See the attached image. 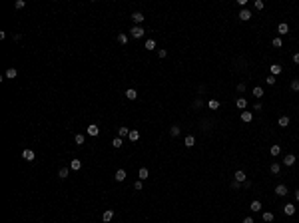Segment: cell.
<instances>
[{"instance_id": "2e32d148", "label": "cell", "mask_w": 299, "mask_h": 223, "mask_svg": "<svg viewBox=\"0 0 299 223\" xmlns=\"http://www.w3.org/2000/svg\"><path fill=\"white\" fill-rule=\"evenodd\" d=\"M235 106H237L239 110H245V106H247V100H245V98H237V100H235Z\"/></svg>"}, {"instance_id": "d4e9b609", "label": "cell", "mask_w": 299, "mask_h": 223, "mask_svg": "<svg viewBox=\"0 0 299 223\" xmlns=\"http://www.w3.org/2000/svg\"><path fill=\"white\" fill-rule=\"evenodd\" d=\"M128 138L132 139V142H138L140 139V131L138 130H130V136H128Z\"/></svg>"}, {"instance_id": "7dc6e473", "label": "cell", "mask_w": 299, "mask_h": 223, "mask_svg": "<svg viewBox=\"0 0 299 223\" xmlns=\"http://www.w3.org/2000/svg\"><path fill=\"white\" fill-rule=\"evenodd\" d=\"M243 223H255V221H253V217H245V219H243Z\"/></svg>"}, {"instance_id": "83f0119b", "label": "cell", "mask_w": 299, "mask_h": 223, "mask_svg": "<svg viewBox=\"0 0 299 223\" xmlns=\"http://www.w3.org/2000/svg\"><path fill=\"white\" fill-rule=\"evenodd\" d=\"M146 50H156V40H146Z\"/></svg>"}, {"instance_id": "f1b7e54d", "label": "cell", "mask_w": 299, "mask_h": 223, "mask_svg": "<svg viewBox=\"0 0 299 223\" xmlns=\"http://www.w3.org/2000/svg\"><path fill=\"white\" fill-rule=\"evenodd\" d=\"M253 96H255V98H261V96H263V88L255 86V88H253Z\"/></svg>"}, {"instance_id": "7a4b0ae2", "label": "cell", "mask_w": 299, "mask_h": 223, "mask_svg": "<svg viewBox=\"0 0 299 223\" xmlns=\"http://www.w3.org/2000/svg\"><path fill=\"white\" fill-rule=\"evenodd\" d=\"M86 134H88V136H92V138H96V136L100 134V128H98L96 124H90V125L86 128Z\"/></svg>"}, {"instance_id": "7bdbcfd3", "label": "cell", "mask_w": 299, "mask_h": 223, "mask_svg": "<svg viewBox=\"0 0 299 223\" xmlns=\"http://www.w3.org/2000/svg\"><path fill=\"white\" fill-rule=\"evenodd\" d=\"M237 92H239V94L245 92V84H237Z\"/></svg>"}, {"instance_id": "836d02e7", "label": "cell", "mask_w": 299, "mask_h": 223, "mask_svg": "<svg viewBox=\"0 0 299 223\" xmlns=\"http://www.w3.org/2000/svg\"><path fill=\"white\" fill-rule=\"evenodd\" d=\"M207 106H209V110H217L219 102H217V100H209V104H207Z\"/></svg>"}, {"instance_id": "603a6c76", "label": "cell", "mask_w": 299, "mask_h": 223, "mask_svg": "<svg viewBox=\"0 0 299 223\" xmlns=\"http://www.w3.org/2000/svg\"><path fill=\"white\" fill-rule=\"evenodd\" d=\"M68 173H70V167H60V171H58L60 179H66V177H68Z\"/></svg>"}, {"instance_id": "f35d334b", "label": "cell", "mask_w": 299, "mask_h": 223, "mask_svg": "<svg viewBox=\"0 0 299 223\" xmlns=\"http://www.w3.org/2000/svg\"><path fill=\"white\" fill-rule=\"evenodd\" d=\"M275 82H277V78H275L273 74H269V76H267V84H269V86H273Z\"/></svg>"}, {"instance_id": "7c38bea8", "label": "cell", "mask_w": 299, "mask_h": 223, "mask_svg": "<svg viewBox=\"0 0 299 223\" xmlns=\"http://www.w3.org/2000/svg\"><path fill=\"white\" fill-rule=\"evenodd\" d=\"M138 179H142V181H144V179H148V177H150V171H148V167H140V173H138Z\"/></svg>"}, {"instance_id": "d6986e66", "label": "cell", "mask_w": 299, "mask_h": 223, "mask_svg": "<svg viewBox=\"0 0 299 223\" xmlns=\"http://www.w3.org/2000/svg\"><path fill=\"white\" fill-rule=\"evenodd\" d=\"M126 98L128 100H136L138 98V92H136L134 88H130V90H126Z\"/></svg>"}, {"instance_id": "3957f363", "label": "cell", "mask_w": 299, "mask_h": 223, "mask_svg": "<svg viewBox=\"0 0 299 223\" xmlns=\"http://www.w3.org/2000/svg\"><path fill=\"white\" fill-rule=\"evenodd\" d=\"M132 20H134V26H140V24L144 22V14H142V12H134L132 14Z\"/></svg>"}, {"instance_id": "4fadbf2b", "label": "cell", "mask_w": 299, "mask_h": 223, "mask_svg": "<svg viewBox=\"0 0 299 223\" xmlns=\"http://www.w3.org/2000/svg\"><path fill=\"white\" fill-rule=\"evenodd\" d=\"M277 32L281 34V36H285V34L289 32V26H287L285 22H281V24H279V26H277Z\"/></svg>"}, {"instance_id": "8fae6325", "label": "cell", "mask_w": 299, "mask_h": 223, "mask_svg": "<svg viewBox=\"0 0 299 223\" xmlns=\"http://www.w3.org/2000/svg\"><path fill=\"white\" fill-rule=\"evenodd\" d=\"M16 76H18V70H16V68H8L6 74H4V78H10V80L16 78Z\"/></svg>"}, {"instance_id": "9c48e42d", "label": "cell", "mask_w": 299, "mask_h": 223, "mask_svg": "<svg viewBox=\"0 0 299 223\" xmlns=\"http://www.w3.org/2000/svg\"><path fill=\"white\" fill-rule=\"evenodd\" d=\"M275 193H277V195H281V197H285V195H287V187H285L283 183H279L277 187H275Z\"/></svg>"}, {"instance_id": "52a82bcc", "label": "cell", "mask_w": 299, "mask_h": 223, "mask_svg": "<svg viewBox=\"0 0 299 223\" xmlns=\"http://www.w3.org/2000/svg\"><path fill=\"white\" fill-rule=\"evenodd\" d=\"M295 159H297V158H295L293 153H287L285 158H283V165H293V164H295Z\"/></svg>"}, {"instance_id": "f546056e", "label": "cell", "mask_w": 299, "mask_h": 223, "mask_svg": "<svg viewBox=\"0 0 299 223\" xmlns=\"http://www.w3.org/2000/svg\"><path fill=\"white\" fill-rule=\"evenodd\" d=\"M251 211H261V201H251Z\"/></svg>"}, {"instance_id": "9a60e30c", "label": "cell", "mask_w": 299, "mask_h": 223, "mask_svg": "<svg viewBox=\"0 0 299 223\" xmlns=\"http://www.w3.org/2000/svg\"><path fill=\"white\" fill-rule=\"evenodd\" d=\"M114 179H116V181H124V179H126V171L118 169V171H116V175H114Z\"/></svg>"}, {"instance_id": "ac0fdd59", "label": "cell", "mask_w": 299, "mask_h": 223, "mask_svg": "<svg viewBox=\"0 0 299 223\" xmlns=\"http://www.w3.org/2000/svg\"><path fill=\"white\" fill-rule=\"evenodd\" d=\"M269 70H271V74H273V76H277V74H281V72H283V68H281L279 64H271V68H269Z\"/></svg>"}, {"instance_id": "60d3db41", "label": "cell", "mask_w": 299, "mask_h": 223, "mask_svg": "<svg viewBox=\"0 0 299 223\" xmlns=\"http://www.w3.org/2000/svg\"><path fill=\"white\" fill-rule=\"evenodd\" d=\"M134 187H136L138 191H142V187H144V183H142V179H138V181L134 183Z\"/></svg>"}, {"instance_id": "f6af8a7d", "label": "cell", "mask_w": 299, "mask_h": 223, "mask_svg": "<svg viewBox=\"0 0 299 223\" xmlns=\"http://www.w3.org/2000/svg\"><path fill=\"white\" fill-rule=\"evenodd\" d=\"M231 187H233V189H239V187H241V183H239V181H235V179H233V183H231Z\"/></svg>"}, {"instance_id": "8d00e7d4", "label": "cell", "mask_w": 299, "mask_h": 223, "mask_svg": "<svg viewBox=\"0 0 299 223\" xmlns=\"http://www.w3.org/2000/svg\"><path fill=\"white\" fill-rule=\"evenodd\" d=\"M291 90L293 92H299V80H291Z\"/></svg>"}, {"instance_id": "e0dca14e", "label": "cell", "mask_w": 299, "mask_h": 223, "mask_svg": "<svg viewBox=\"0 0 299 223\" xmlns=\"http://www.w3.org/2000/svg\"><path fill=\"white\" fill-rule=\"evenodd\" d=\"M80 167H82V161H80V159H72V161H70V169L78 171Z\"/></svg>"}, {"instance_id": "ba28073f", "label": "cell", "mask_w": 299, "mask_h": 223, "mask_svg": "<svg viewBox=\"0 0 299 223\" xmlns=\"http://www.w3.org/2000/svg\"><path fill=\"white\" fill-rule=\"evenodd\" d=\"M283 213L291 217L293 213H295V205H293V203H285V207H283Z\"/></svg>"}, {"instance_id": "d590c367", "label": "cell", "mask_w": 299, "mask_h": 223, "mask_svg": "<svg viewBox=\"0 0 299 223\" xmlns=\"http://www.w3.org/2000/svg\"><path fill=\"white\" fill-rule=\"evenodd\" d=\"M271 44H273V48H281V46H283L281 38H273V42H271Z\"/></svg>"}, {"instance_id": "6da1fadb", "label": "cell", "mask_w": 299, "mask_h": 223, "mask_svg": "<svg viewBox=\"0 0 299 223\" xmlns=\"http://www.w3.org/2000/svg\"><path fill=\"white\" fill-rule=\"evenodd\" d=\"M144 34H146V30L142 26H132V30H130V36H132V38H144Z\"/></svg>"}, {"instance_id": "4dcf8cb0", "label": "cell", "mask_w": 299, "mask_h": 223, "mask_svg": "<svg viewBox=\"0 0 299 223\" xmlns=\"http://www.w3.org/2000/svg\"><path fill=\"white\" fill-rule=\"evenodd\" d=\"M170 134H172V138L179 136V125H172V128H170Z\"/></svg>"}, {"instance_id": "44dd1931", "label": "cell", "mask_w": 299, "mask_h": 223, "mask_svg": "<svg viewBox=\"0 0 299 223\" xmlns=\"http://www.w3.org/2000/svg\"><path fill=\"white\" fill-rule=\"evenodd\" d=\"M241 120H243V122H247V124H249V122H251V120H253V114H251V112H241Z\"/></svg>"}, {"instance_id": "bcb514c9", "label": "cell", "mask_w": 299, "mask_h": 223, "mask_svg": "<svg viewBox=\"0 0 299 223\" xmlns=\"http://www.w3.org/2000/svg\"><path fill=\"white\" fill-rule=\"evenodd\" d=\"M293 62H295V64H299V52L293 54Z\"/></svg>"}, {"instance_id": "e575fe53", "label": "cell", "mask_w": 299, "mask_h": 223, "mask_svg": "<svg viewBox=\"0 0 299 223\" xmlns=\"http://www.w3.org/2000/svg\"><path fill=\"white\" fill-rule=\"evenodd\" d=\"M279 151H281V147H279V145H271L269 153H271V156H279Z\"/></svg>"}, {"instance_id": "ab89813d", "label": "cell", "mask_w": 299, "mask_h": 223, "mask_svg": "<svg viewBox=\"0 0 299 223\" xmlns=\"http://www.w3.org/2000/svg\"><path fill=\"white\" fill-rule=\"evenodd\" d=\"M201 106H203V100L201 98H198L195 102H193V108H201Z\"/></svg>"}, {"instance_id": "277c9868", "label": "cell", "mask_w": 299, "mask_h": 223, "mask_svg": "<svg viewBox=\"0 0 299 223\" xmlns=\"http://www.w3.org/2000/svg\"><path fill=\"white\" fill-rule=\"evenodd\" d=\"M112 219H114V211L112 209H106L104 213H102V221H104V223H110Z\"/></svg>"}, {"instance_id": "5bb4252c", "label": "cell", "mask_w": 299, "mask_h": 223, "mask_svg": "<svg viewBox=\"0 0 299 223\" xmlns=\"http://www.w3.org/2000/svg\"><path fill=\"white\" fill-rule=\"evenodd\" d=\"M184 144H186V147H193V145H195V138H193V136H186Z\"/></svg>"}, {"instance_id": "484cf974", "label": "cell", "mask_w": 299, "mask_h": 223, "mask_svg": "<svg viewBox=\"0 0 299 223\" xmlns=\"http://www.w3.org/2000/svg\"><path fill=\"white\" fill-rule=\"evenodd\" d=\"M126 136H130V130H128V128H120V130H118V138L124 139Z\"/></svg>"}, {"instance_id": "ffe728a7", "label": "cell", "mask_w": 299, "mask_h": 223, "mask_svg": "<svg viewBox=\"0 0 299 223\" xmlns=\"http://www.w3.org/2000/svg\"><path fill=\"white\" fill-rule=\"evenodd\" d=\"M261 217H263V221H265V223H271L273 219H275V215H273L271 211H265V213H263Z\"/></svg>"}, {"instance_id": "b9f144b4", "label": "cell", "mask_w": 299, "mask_h": 223, "mask_svg": "<svg viewBox=\"0 0 299 223\" xmlns=\"http://www.w3.org/2000/svg\"><path fill=\"white\" fill-rule=\"evenodd\" d=\"M26 6V2L24 0H16V8H24Z\"/></svg>"}, {"instance_id": "c3c4849f", "label": "cell", "mask_w": 299, "mask_h": 223, "mask_svg": "<svg viewBox=\"0 0 299 223\" xmlns=\"http://www.w3.org/2000/svg\"><path fill=\"white\" fill-rule=\"evenodd\" d=\"M295 199H297V201H299V189L295 191Z\"/></svg>"}, {"instance_id": "ee69618b", "label": "cell", "mask_w": 299, "mask_h": 223, "mask_svg": "<svg viewBox=\"0 0 299 223\" xmlns=\"http://www.w3.org/2000/svg\"><path fill=\"white\" fill-rule=\"evenodd\" d=\"M158 56H159V58H166L167 52H166V50H158Z\"/></svg>"}, {"instance_id": "1f68e13d", "label": "cell", "mask_w": 299, "mask_h": 223, "mask_svg": "<svg viewBox=\"0 0 299 223\" xmlns=\"http://www.w3.org/2000/svg\"><path fill=\"white\" fill-rule=\"evenodd\" d=\"M112 145H114V147H122V145H124V139H122V138H114Z\"/></svg>"}, {"instance_id": "7402d4cb", "label": "cell", "mask_w": 299, "mask_h": 223, "mask_svg": "<svg viewBox=\"0 0 299 223\" xmlns=\"http://www.w3.org/2000/svg\"><path fill=\"white\" fill-rule=\"evenodd\" d=\"M128 40H130V36H128V34H124V32H122V34H118V42H120V44H124V46H126V44H128Z\"/></svg>"}, {"instance_id": "5b68a950", "label": "cell", "mask_w": 299, "mask_h": 223, "mask_svg": "<svg viewBox=\"0 0 299 223\" xmlns=\"http://www.w3.org/2000/svg\"><path fill=\"white\" fill-rule=\"evenodd\" d=\"M239 20H243V22H247V20H251V10H247V8H243V10L239 12Z\"/></svg>"}, {"instance_id": "8992f818", "label": "cell", "mask_w": 299, "mask_h": 223, "mask_svg": "<svg viewBox=\"0 0 299 223\" xmlns=\"http://www.w3.org/2000/svg\"><path fill=\"white\" fill-rule=\"evenodd\" d=\"M22 158L26 159V161H34V158H36V156H34L32 150H24V151H22Z\"/></svg>"}, {"instance_id": "30bf717a", "label": "cell", "mask_w": 299, "mask_h": 223, "mask_svg": "<svg viewBox=\"0 0 299 223\" xmlns=\"http://www.w3.org/2000/svg\"><path fill=\"white\" fill-rule=\"evenodd\" d=\"M235 181H239V183H243V181H245V171H243V169L235 171Z\"/></svg>"}, {"instance_id": "74e56055", "label": "cell", "mask_w": 299, "mask_h": 223, "mask_svg": "<svg viewBox=\"0 0 299 223\" xmlns=\"http://www.w3.org/2000/svg\"><path fill=\"white\" fill-rule=\"evenodd\" d=\"M253 6H255V10H263V6H265V4H263L261 0H255V2H253Z\"/></svg>"}, {"instance_id": "4316f807", "label": "cell", "mask_w": 299, "mask_h": 223, "mask_svg": "<svg viewBox=\"0 0 299 223\" xmlns=\"http://www.w3.org/2000/svg\"><path fill=\"white\" fill-rule=\"evenodd\" d=\"M74 142H76V145H82L84 142H86V138H84L82 134H76V138H74Z\"/></svg>"}, {"instance_id": "cb8c5ba5", "label": "cell", "mask_w": 299, "mask_h": 223, "mask_svg": "<svg viewBox=\"0 0 299 223\" xmlns=\"http://www.w3.org/2000/svg\"><path fill=\"white\" fill-rule=\"evenodd\" d=\"M277 124L281 125V128H287V125H289V118H287V116H281V118L277 120Z\"/></svg>"}, {"instance_id": "d6a6232c", "label": "cell", "mask_w": 299, "mask_h": 223, "mask_svg": "<svg viewBox=\"0 0 299 223\" xmlns=\"http://www.w3.org/2000/svg\"><path fill=\"white\" fill-rule=\"evenodd\" d=\"M269 171H271V173H275V175H277L279 171H281V167H279V164H271V167H269Z\"/></svg>"}]
</instances>
